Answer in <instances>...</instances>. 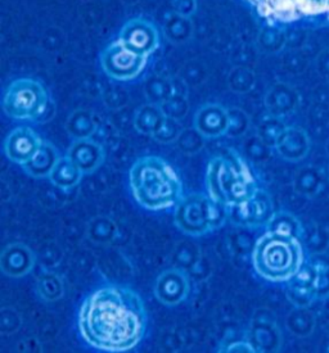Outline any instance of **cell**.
Instances as JSON below:
<instances>
[{
    "label": "cell",
    "mask_w": 329,
    "mask_h": 353,
    "mask_svg": "<svg viewBox=\"0 0 329 353\" xmlns=\"http://www.w3.org/2000/svg\"><path fill=\"white\" fill-rule=\"evenodd\" d=\"M137 202L151 211L168 210L183 199V185L175 170L156 156L138 159L129 174Z\"/></svg>",
    "instance_id": "7a4b0ae2"
},
{
    "label": "cell",
    "mask_w": 329,
    "mask_h": 353,
    "mask_svg": "<svg viewBox=\"0 0 329 353\" xmlns=\"http://www.w3.org/2000/svg\"><path fill=\"white\" fill-rule=\"evenodd\" d=\"M177 121L178 120L166 117L163 123L161 125L159 131L153 135V138L157 140V141H160V143H165V144L177 141L180 132H181L180 128H179V123Z\"/></svg>",
    "instance_id": "83f0119b"
},
{
    "label": "cell",
    "mask_w": 329,
    "mask_h": 353,
    "mask_svg": "<svg viewBox=\"0 0 329 353\" xmlns=\"http://www.w3.org/2000/svg\"><path fill=\"white\" fill-rule=\"evenodd\" d=\"M161 110L166 114V117L179 120L184 117L188 112V102L184 98V95L180 93H174L168 101L160 104Z\"/></svg>",
    "instance_id": "d4e9b609"
},
{
    "label": "cell",
    "mask_w": 329,
    "mask_h": 353,
    "mask_svg": "<svg viewBox=\"0 0 329 353\" xmlns=\"http://www.w3.org/2000/svg\"><path fill=\"white\" fill-rule=\"evenodd\" d=\"M84 172L76 166L72 159L66 157L58 159L56 166L50 174V181L62 189H70L77 185Z\"/></svg>",
    "instance_id": "d6986e66"
},
{
    "label": "cell",
    "mask_w": 329,
    "mask_h": 353,
    "mask_svg": "<svg viewBox=\"0 0 329 353\" xmlns=\"http://www.w3.org/2000/svg\"><path fill=\"white\" fill-rule=\"evenodd\" d=\"M193 31V26L189 17H183L175 13V16L170 17L165 25V34L172 43H183L188 40Z\"/></svg>",
    "instance_id": "44dd1931"
},
{
    "label": "cell",
    "mask_w": 329,
    "mask_h": 353,
    "mask_svg": "<svg viewBox=\"0 0 329 353\" xmlns=\"http://www.w3.org/2000/svg\"><path fill=\"white\" fill-rule=\"evenodd\" d=\"M146 94L153 104L160 105L174 94L172 85L162 77H151L146 84Z\"/></svg>",
    "instance_id": "603a6c76"
},
{
    "label": "cell",
    "mask_w": 329,
    "mask_h": 353,
    "mask_svg": "<svg viewBox=\"0 0 329 353\" xmlns=\"http://www.w3.org/2000/svg\"><path fill=\"white\" fill-rule=\"evenodd\" d=\"M116 230L114 223L107 217H97L89 223V236L92 241L98 243H106L111 241Z\"/></svg>",
    "instance_id": "cb8c5ba5"
},
{
    "label": "cell",
    "mask_w": 329,
    "mask_h": 353,
    "mask_svg": "<svg viewBox=\"0 0 329 353\" xmlns=\"http://www.w3.org/2000/svg\"><path fill=\"white\" fill-rule=\"evenodd\" d=\"M275 145L283 159L290 161H297L305 157L309 148L305 134L296 129L282 131L275 141Z\"/></svg>",
    "instance_id": "2e32d148"
},
{
    "label": "cell",
    "mask_w": 329,
    "mask_h": 353,
    "mask_svg": "<svg viewBox=\"0 0 329 353\" xmlns=\"http://www.w3.org/2000/svg\"><path fill=\"white\" fill-rule=\"evenodd\" d=\"M148 57L138 56L123 47L120 40L104 49L101 56L103 71L111 79L129 81L137 79L147 65Z\"/></svg>",
    "instance_id": "ba28073f"
},
{
    "label": "cell",
    "mask_w": 329,
    "mask_h": 353,
    "mask_svg": "<svg viewBox=\"0 0 329 353\" xmlns=\"http://www.w3.org/2000/svg\"><path fill=\"white\" fill-rule=\"evenodd\" d=\"M67 156L84 174L94 172L104 161L103 148L90 139L76 140L68 149Z\"/></svg>",
    "instance_id": "9a60e30c"
},
{
    "label": "cell",
    "mask_w": 329,
    "mask_h": 353,
    "mask_svg": "<svg viewBox=\"0 0 329 353\" xmlns=\"http://www.w3.org/2000/svg\"><path fill=\"white\" fill-rule=\"evenodd\" d=\"M235 223L246 226H260L268 223L273 217V205L263 190H257L252 198L242 205L230 208Z\"/></svg>",
    "instance_id": "8fae6325"
},
{
    "label": "cell",
    "mask_w": 329,
    "mask_h": 353,
    "mask_svg": "<svg viewBox=\"0 0 329 353\" xmlns=\"http://www.w3.org/2000/svg\"><path fill=\"white\" fill-rule=\"evenodd\" d=\"M34 265V252L21 243L7 245L0 256V269L10 278H22L28 275Z\"/></svg>",
    "instance_id": "4fadbf2b"
},
{
    "label": "cell",
    "mask_w": 329,
    "mask_h": 353,
    "mask_svg": "<svg viewBox=\"0 0 329 353\" xmlns=\"http://www.w3.org/2000/svg\"><path fill=\"white\" fill-rule=\"evenodd\" d=\"M229 126V112L219 104H207L195 116V128L205 138L226 135Z\"/></svg>",
    "instance_id": "5bb4252c"
},
{
    "label": "cell",
    "mask_w": 329,
    "mask_h": 353,
    "mask_svg": "<svg viewBox=\"0 0 329 353\" xmlns=\"http://www.w3.org/2000/svg\"><path fill=\"white\" fill-rule=\"evenodd\" d=\"M188 276L180 270H168L162 272L156 281L154 294L161 303L175 306L188 297Z\"/></svg>",
    "instance_id": "7c38bea8"
},
{
    "label": "cell",
    "mask_w": 329,
    "mask_h": 353,
    "mask_svg": "<svg viewBox=\"0 0 329 353\" xmlns=\"http://www.w3.org/2000/svg\"><path fill=\"white\" fill-rule=\"evenodd\" d=\"M49 95L40 81L17 79L10 83L3 97V110L14 120H37L47 111Z\"/></svg>",
    "instance_id": "8992f818"
},
{
    "label": "cell",
    "mask_w": 329,
    "mask_h": 353,
    "mask_svg": "<svg viewBox=\"0 0 329 353\" xmlns=\"http://www.w3.org/2000/svg\"><path fill=\"white\" fill-rule=\"evenodd\" d=\"M44 141L32 129L21 126L10 131L4 143V150L8 159L17 165H26L38 153Z\"/></svg>",
    "instance_id": "30bf717a"
},
{
    "label": "cell",
    "mask_w": 329,
    "mask_h": 353,
    "mask_svg": "<svg viewBox=\"0 0 329 353\" xmlns=\"http://www.w3.org/2000/svg\"><path fill=\"white\" fill-rule=\"evenodd\" d=\"M203 135L195 128L193 130H184L180 132L177 144L184 153H195L203 145Z\"/></svg>",
    "instance_id": "484cf974"
},
{
    "label": "cell",
    "mask_w": 329,
    "mask_h": 353,
    "mask_svg": "<svg viewBox=\"0 0 329 353\" xmlns=\"http://www.w3.org/2000/svg\"><path fill=\"white\" fill-rule=\"evenodd\" d=\"M226 219V205L211 195L196 193L184 196L175 211V223L189 235H203L219 229Z\"/></svg>",
    "instance_id": "5b68a950"
},
{
    "label": "cell",
    "mask_w": 329,
    "mask_h": 353,
    "mask_svg": "<svg viewBox=\"0 0 329 353\" xmlns=\"http://www.w3.org/2000/svg\"><path fill=\"white\" fill-rule=\"evenodd\" d=\"M39 296L47 302H54L63 296V283L56 274H46L38 280Z\"/></svg>",
    "instance_id": "7402d4cb"
},
{
    "label": "cell",
    "mask_w": 329,
    "mask_h": 353,
    "mask_svg": "<svg viewBox=\"0 0 329 353\" xmlns=\"http://www.w3.org/2000/svg\"><path fill=\"white\" fill-rule=\"evenodd\" d=\"M66 129L68 134L79 139H89L97 130V121L92 112L77 110L70 114L67 120Z\"/></svg>",
    "instance_id": "ffe728a7"
},
{
    "label": "cell",
    "mask_w": 329,
    "mask_h": 353,
    "mask_svg": "<svg viewBox=\"0 0 329 353\" xmlns=\"http://www.w3.org/2000/svg\"><path fill=\"white\" fill-rule=\"evenodd\" d=\"M119 40L123 47L138 56L148 57L160 46V37L156 26L144 19L128 21L120 31Z\"/></svg>",
    "instance_id": "9c48e42d"
},
{
    "label": "cell",
    "mask_w": 329,
    "mask_h": 353,
    "mask_svg": "<svg viewBox=\"0 0 329 353\" xmlns=\"http://www.w3.org/2000/svg\"><path fill=\"white\" fill-rule=\"evenodd\" d=\"M175 13L183 17H190L197 8L196 0H175L174 1Z\"/></svg>",
    "instance_id": "f546056e"
},
{
    "label": "cell",
    "mask_w": 329,
    "mask_h": 353,
    "mask_svg": "<svg viewBox=\"0 0 329 353\" xmlns=\"http://www.w3.org/2000/svg\"><path fill=\"white\" fill-rule=\"evenodd\" d=\"M226 352L235 353V352H257L256 347L254 344L250 343V342H245V341H237L233 342L229 345H226V350H224Z\"/></svg>",
    "instance_id": "4dcf8cb0"
},
{
    "label": "cell",
    "mask_w": 329,
    "mask_h": 353,
    "mask_svg": "<svg viewBox=\"0 0 329 353\" xmlns=\"http://www.w3.org/2000/svg\"><path fill=\"white\" fill-rule=\"evenodd\" d=\"M268 226H269L268 230L290 232L293 235H296V229H297V223L295 221V219L288 214H273V217L268 223Z\"/></svg>",
    "instance_id": "f1b7e54d"
},
{
    "label": "cell",
    "mask_w": 329,
    "mask_h": 353,
    "mask_svg": "<svg viewBox=\"0 0 329 353\" xmlns=\"http://www.w3.org/2000/svg\"><path fill=\"white\" fill-rule=\"evenodd\" d=\"M86 343L104 352H128L147 330V311L132 289L106 285L85 298L77 319Z\"/></svg>",
    "instance_id": "6da1fadb"
},
{
    "label": "cell",
    "mask_w": 329,
    "mask_h": 353,
    "mask_svg": "<svg viewBox=\"0 0 329 353\" xmlns=\"http://www.w3.org/2000/svg\"><path fill=\"white\" fill-rule=\"evenodd\" d=\"M229 126L226 134L230 137H241L248 128V117L245 112L238 108L229 110Z\"/></svg>",
    "instance_id": "4316f807"
},
{
    "label": "cell",
    "mask_w": 329,
    "mask_h": 353,
    "mask_svg": "<svg viewBox=\"0 0 329 353\" xmlns=\"http://www.w3.org/2000/svg\"><path fill=\"white\" fill-rule=\"evenodd\" d=\"M206 183L208 194L226 208L245 203L259 190L245 161L229 150L210 161Z\"/></svg>",
    "instance_id": "277c9868"
},
{
    "label": "cell",
    "mask_w": 329,
    "mask_h": 353,
    "mask_svg": "<svg viewBox=\"0 0 329 353\" xmlns=\"http://www.w3.org/2000/svg\"><path fill=\"white\" fill-rule=\"evenodd\" d=\"M261 17L272 22H292L324 16L329 19V0H246Z\"/></svg>",
    "instance_id": "52a82bcc"
},
{
    "label": "cell",
    "mask_w": 329,
    "mask_h": 353,
    "mask_svg": "<svg viewBox=\"0 0 329 353\" xmlns=\"http://www.w3.org/2000/svg\"><path fill=\"white\" fill-rule=\"evenodd\" d=\"M58 153L50 143H44L34 159H30L22 168L32 177L50 176L53 168L58 162Z\"/></svg>",
    "instance_id": "e0dca14e"
},
{
    "label": "cell",
    "mask_w": 329,
    "mask_h": 353,
    "mask_svg": "<svg viewBox=\"0 0 329 353\" xmlns=\"http://www.w3.org/2000/svg\"><path fill=\"white\" fill-rule=\"evenodd\" d=\"M255 271L268 281L283 283L299 275L303 251L297 236L290 232L268 230L255 244Z\"/></svg>",
    "instance_id": "3957f363"
},
{
    "label": "cell",
    "mask_w": 329,
    "mask_h": 353,
    "mask_svg": "<svg viewBox=\"0 0 329 353\" xmlns=\"http://www.w3.org/2000/svg\"><path fill=\"white\" fill-rule=\"evenodd\" d=\"M166 119V114L157 104H146L141 107L134 119V126L141 134L154 135Z\"/></svg>",
    "instance_id": "ac0fdd59"
}]
</instances>
